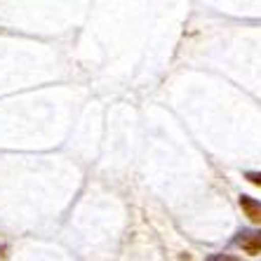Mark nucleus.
<instances>
[{"label":"nucleus","instance_id":"f257e3e1","mask_svg":"<svg viewBox=\"0 0 261 261\" xmlns=\"http://www.w3.org/2000/svg\"><path fill=\"white\" fill-rule=\"evenodd\" d=\"M238 205L243 210V214L252 221V224H261V200L252 198V195H240L238 198Z\"/></svg>","mask_w":261,"mask_h":261},{"label":"nucleus","instance_id":"f03ea898","mask_svg":"<svg viewBox=\"0 0 261 261\" xmlns=\"http://www.w3.org/2000/svg\"><path fill=\"white\" fill-rule=\"evenodd\" d=\"M238 245L243 247L245 254L249 256H259L261 254V231H252V233H243Z\"/></svg>","mask_w":261,"mask_h":261},{"label":"nucleus","instance_id":"7ed1b4c3","mask_svg":"<svg viewBox=\"0 0 261 261\" xmlns=\"http://www.w3.org/2000/svg\"><path fill=\"white\" fill-rule=\"evenodd\" d=\"M207 261H240V259L233 256V254H210L207 256Z\"/></svg>","mask_w":261,"mask_h":261},{"label":"nucleus","instance_id":"20e7f679","mask_svg":"<svg viewBox=\"0 0 261 261\" xmlns=\"http://www.w3.org/2000/svg\"><path fill=\"white\" fill-rule=\"evenodd\" d=\"M245 179L254 186H261V172H245Z\"/></svg>","mask_w":261,"mask_h":261}]
</instances>
